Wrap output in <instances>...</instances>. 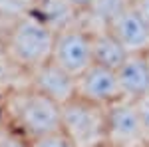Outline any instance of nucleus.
<instances>
[{"mask_svg": "<svg viewBox=\"0 0 149 147\" xmlns=\"http://www.w3.org/2000/svg\"><path fill=\"white\" fill-rule=\"evenodd\" d=\"M56 30L36 16H22L4 36V56L26 74L52 60Z\"/></svg>", "mask_w": 149, "mask_h": 147, "instance_id": "obj_1", "label": "nucleus"}, {"mask_svg": "<svg viewBox=\"0 0 149 147\" xmlns=\"http://www.w3.org/2000/svg\"><path fill=\"white\" fill-rule=\"evenodd\" d=\"M10 117L14 129L28 139L62 129V103L28 86L10 95Z\"/></svg>", "mask_w": 149, "mask_h": 147, "instance_id": "obj_2", "label": "nucleus"}, {"mask_svg": "<svg viewBox=\"0 0 149 147\" xmlns=\"http://www.w3.org/2000/svg\"><path fill=\"white\" fill-rule=\"evenodd\" d=\"M62 131L76 147L107 143V105L74 95L62 103Z\"/></svg>", "mask_w": 149, "mask_h": 147, "instance_id": "obj_3", "label": "nucleus"}, {"mask_svg": "<svg viewBox=\"0 0 149 147\" xmlns=\"http://www.w3.org/2000/svg\"><path fill=\"white\" fill-rule=\"evenodd\" d=\"M107 143L111 147H143L147 143L135 100L121 98L107 105Z\"/></svg>", "mask_w": 149, "mask_h": 147, "instance_id": "obj_4", "label": "nucleus"}, {"mask_svg": "<svg viewBox=\"0 0 149 147\" xmlns=\"http://www.w3.org/2000/svg\"><path fill=\"white\" fill-rule=\"evenodd\" d=\"M52 62L58 64L72 76H80L93 64L92 56V32L81 28H62L56 30Z\"/></svg>", "mask_w": 149, "mask_h": 147, "instance_id": "obj_5", "label": "nucleus"}, {"mask_svg": "<svg viewBox=\"0 0 149 147\" xmlns=\"http://www.w3.org/2000/svg\"><path fill=\"white\" fill-rule=\"evenodd\" d=\"M113 36L129 54L147 52L149 50V24L141 16V12L135 6V0L125 6L121 12H117L109 22L103 26Z\"/></svg>", "mask_w": 149, "mask_h": 147, "instance_id": "obj_6", "label": "nucleus"}, {"mask_svg": "<svg viewBox=\"0 0 149 147\" xmlns=\"http://www.w3.org/2000/svg\"><path fill=\"white\" fill-rule=\"evenodd\" d=\"M76 95L102 105H111L123 98L115 70L100 64H92L76 78Z\"/></svg>", "mask_w": 149, "mask_h": 147, "instance_id": "obj_7", "label": "nucleus"}, {"mask_svg": "<svg viewBox=\"0 0 149 147\" xmlns=\"http://www.w3.org/2000/svg\"><path fill=\"white\" fill-rule=\"evenodd\" d=\"M30 86L46 93L48 98L56 100L58 103L68 102L76 95V76L62 70L52 60L30 72Z\"/></svg>", "mask_w": 149, "mask_h": 147, "instance_id": "obj_8", "label": "nucleus"}, {"mask_svg": "<svg viewBox=\"0 0 149 147\" xmlns=\"http://www.w3.org/2000/svg\"><path fill=\"white\" fill-rule=\"evenodd\" d=\"M121 95L127 100H141L149 95V62L145 52L127 54L121 66L115 70Z\"/></svg>", "mask_w": 149, "mask_h": 147, "instance_id": "obj_9", "label": "nucleus"}, {"mask_svg": "<svg viewBox=\"0 0 149 147\" xmlns=\"http://www.w3.org/2000/svg\"><path fill=\"white\" fill-rule=\"evenodd\" d=\"M127 54H129V52H127L125 48L119 44L105 28L92 34L93 64H100V66H105V68L117 70L121 66V62L125 60Z\"/></svg>", "mask_w": 149, "mask_h": 147, "instance_id": "obj_10", "label": "nucleus"}, {"mask_svg": "<svg viewBox=\"0 0 149 147\" xmlns=\"http://www.w3.org/2000/svg\"><path fill=\"white\" fill-rule=\"evenodd\" d=\"M131 2H133V0H95L90 12L105 26L117 12H121L125 6H129Z\"/></svg>", "mask_w": 149, "mask_h": 147, "instance_id": "obj_11", "label": "nucleus"}, {"mask_svg": "<svg viewBox=\"0 0 149 147\" xmlns=\"http://www.w3.org/2000/svg\"><path fill=\"white\" fill-rule=\"evenodd\" d=\"M30 147H76V145L62 129H58V131L30 139Z\"/></svg>", "mask_w": 149, "mask_h": 147, "instance_id": "obj_12", "label": "nucleus"}, {"mask_svg": "<svg viewBox=\"0 0 149 147\" xmlns=\"http://www.w3.org/2000/svg\"><path fill=\"white\" fill-rule=\"evenodd\" d=\"M0 147H30V139L14 127H4L0 133Z\"/></svg>", "mask_w": 149, "mask_h": 147, "instance_id": "obj_13", "label": "nucleus"}, {"mask_svg": "<svg viewBox=\"0 0 149 147\" xmlns=\"http://www.w3.org/2000/svg\"><path fill=\"white\" fill-rule=\"evenodd\" d=\"M139 109V117H141V123H143V129H145V135H147L149 141V95L141 98V100H135Z\"/></svg>", "mask_w": 149, "mask_h": 147, "instance_id": "obj_14", "label": "nucleus"}, {"mask_svg": "<svg viewBox=\"0 0 149 147\" xmlns=\"http://www.w3.org/2000/svg\"><path fill=\"white\" fill-rule=\"evenodd\" d=\"M64 2L68 4L70 8H74V10H86V12H90L95 0H64Z\"/></svg>", "mask_w": 149, "mask_h": 147, "instance_id": "obj_15", "label": "nucleus"}, {"mask_svg": "<svg viewBox=\"0 0 149 147\" xmlns=\"http://www.w3.org/2000/svg\"><path fill=\"white\" fill-rule=\"evenodd\" d=\"M135 6L141 12V16L145 18V22L149 24V0H135Z\"/></svg>", "mask_w": 149, "mask_h": 147, "instance_id": "obj_16", "label": "nucleus"}, {"mask_svg": "<svg viewBox=\"0 0 149 147\" xmlns=\"http://www.w3.org/2000/svg\"><path fill=\"white\" fill-rule=\"evenodd\" d=\"M100 147H111V145H109V143H103V145H100Z\"/></svg>", "mask_w": 149, "mask_h": 147, "instance_id": "obj_17", "label": "nucleus"}, {"mask_svg": "<svg viewBox=\"0 0 149 147\" xmlns=\"http://www.w3.org/2000/svg\"><path fill=\"white\" fill-rule=\"evenodd\" d=\"M145 54H147V62H149V50H147V52H145Z\"/></svg>", "mask_w": 149, "mask_h": 147, "instance_id": "obj_18", "label": "nucleus"}, {"mask_svg": "<svg viewBox=\"0 0 149 147\" xmlns=\"http://www.w3.org/2000/svg\"><path fill=\"white\" fill-rule=\"evenodd\" d=\"M143 147H149V141H147V143H145V145H143Z\"/></svg>", "mask_w": 149, "mask_h": 147, "instance_id": "obj_19", "label": "nucleus"}, {"mask_svg": "<svg viewBox=\"0 0 149 147\" xmlns=\"http://www.w3.org/2000/svg\"><path fill=\"white\" fill-rule=\"evenodd\" d=\"M2 129H4V127H2V125H0V133H2Z\"/></svg>", "mask_w": 149, "mask_h": 147, "instance_id": "obj_20", "label": "nucleus"}]
</instances>
